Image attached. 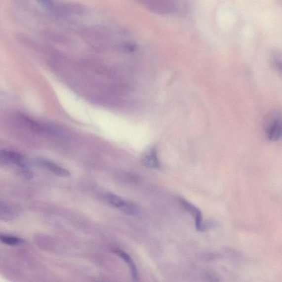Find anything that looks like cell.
Segmentation results:
<instances>
[{
	"mask_svg": "<svg viewBox=\"0 0 282 282\" xmlns=\"http://www.w3.org/2000/svg\"><path fill=\"white\" fill-rule=\"evenodd\" d=\"M105 199L115 207L121 209L122 212L128 215L136 216L138 213V210L134 204L126 201L116 195L107 194L105 196Z\"/></svg>",
	"mask_w": 282,
	"mask_h": 282,
	"instance_id": "1",
	"label": "cell"
},
{
	"mask_svg": "<svg viewBox=\"0 0 282 282\" xmlns=\"http://www.w3.org/2000/svg\"><path fill=\"white\" fill-rule=\"evenodd\" d=\"M33 164L45 168L57 175L68 177L71 175L70 171L49 160L43 158H36L33 161Z\"/></svg>",
	"mask_w": 282,
	"mask_h": 282,
	"instance_id": "2",
	"label": "cell"
},
{
	"mask_svg": "<svg viewBox=\"0 0 282 282\" xmlns=\"http://www.w3.org/2000/svg\"><path fill=\"white\" fill-rule=\"evenodd\" d=\"M266 133L267 137L271 141L279 140L282 135V122L278 114H275L267 122Z\"/></svg>",
	"mask_w": 282,
	"mask_h": 282,
	"instance_id": "3",
	"label": "cell"
},
{
	"mask_svg": "<svg viewBox=\"0 0 282 282\" xmlns=\"http://www.w3.org/2000/svg\"><path fill=\"white\" fill-rule=\"evenodd\" d=\"M2 155L7 160L21 167V168L28 169L33 164V161H30L25 156L15 152L3 150Z\"/></svg>",
	"mask_w": 282,
	"mask_h": 282,
	"instance_id": "4",
	"label": "cell"
},
{
	"mask_svg": "<svg viewBox=\"0 0 282 282\" xmlns=\"http://www.w3.org/2000/svg\"><path fill=\"white\" fill-rule=\"evenodd\" d=\"M180 201L181 203L182 204L184 208L186 210H187V211L195 215L196 228H197V230L199 231H203L201 212L198 208L195 207L193 204H191L189 202L186 201V200L181 199Z\"/></svg>",
	"mask_w": 282,
	"mask_h": 282,
	"instance_id": "5",
	"label": "cell"
},
{
	"mask_svg": "<svg viewBox=\"0 0 282 282\" xmlns=\"http://www.w3.org/2000/svg\"><path fill=\"white\" fill-rule=\"evenodd\" d=\"M143 161L144 164L150 168L159 169L160 164L158 159L157 152L155 148L153 147L148 151L147 154L143 157Z\"/></svg>",
	"mask_w": 282,
	"mask_h": 282,
	"instance_id": "6",
	"label": "cell"
},
{
	"mask_svg": "<svg viewBox=\"0 0 282 282\" xmlns=\"http://www.w3.org/2000/svg\"><path fill=\"white\" fill-rule=\"evenodd\" d=\"M115 253H116L117 255L122 258V259L127 262V264L130 267V268L131 271V274L133 277V280L135 281H138V271L137 270V267L135 264V263L133 262L132 260L131 259V257L130 255H128L127 253L121 250L120 249H115L114 250Z\"/></svg>",
	"mask_w": 282,
	"mask_h": 282,
	"instance_id": "7",
	"label": "cell"
},
{
	"mask_svg": "<svg viewBox=\"0 0 282 282\" xmlns=\"http://www.w3.org/2000/svg\"><path fill=\"white\" fill-rule=\"evenodd\" d=\"M0 242L11 246L19 245L25 242L22 238L9 236H0Z\"/></svg>",
	"mask_w": 282,
	"mask_h": 282,
	"instance_id": "8",
	"label": "cell"
},
{
	"mask_svg": "<svg viewBox=\"0 0 282 282\" xmlns=\"http://www.w3.org/2000/svg\"><path fill=\"white\" fill-rule=\"evenodd\" d=\"M35 1L45 7L50 8L52 6L51 0H35Z\"/></svg>",
	"mask_w": 282,
	"mask_h": 282,
	"instance_id": "9",
	"label": "cell"
},
{
	"mask_svg": "<svg viewBox=\"0 0 282 282\" xmlns=\"http://www.w3.org/2000/svg\"><path fill=\"white\" fill-rule=\"evenodd\" d=\"M7 211V208L3 203L0 202V214H4Z\"/></svg>",
	"mask_w": 282,
	"mask_h": 282,
	"instance_id": "10",
	"label": "cell"
}]
</instances>
